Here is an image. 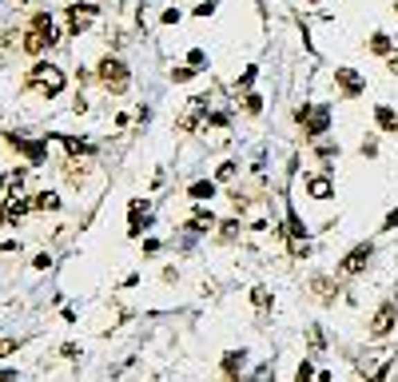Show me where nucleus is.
<instances>
[{"instance_id": "32", "label": "nucleus", "mask_w": 398, "mask_h": 382, "mask_svg": "<svg viewBox=\"0 0 398 382\" xmlns=\"http://www.w3.org/2000/svg\"><path fill=\"white\" fill-rule=\"evenodd\" d=\"M390 370H395V363H382V366H379V370H374V374H370L366 382H390Z\"/></svg>"}, {"instance_id": "18", "label": "nucleus", "mask_w": 398, "mask_h": 382, "mask_svg": "<svg viewBox=\"0 0 398 382\" xmlns=\"http://www.w3.org/2000/svg\"><path fill=\"white\" fill-rule=\"evenodd\" d=\"M311 291H315L318 302H334V299H338V283H334L331 275H315V279H311Z\"/></svg>"}, {"instance_id": "40", "label": "nucleus", "mask_w": 398, "mask_h": 382, "mask_svg": "<svg viewBox=\"0 0 398 382\" xmlns=\"http://www.w3.org/2000/svg\"><path fill=\"white\" fill-rule=\"evenodd\" d=\"M159 247H163V243H159V239H143V251H147V255H156Z\"/></svg>"}, {"instance_id": "7", "label": "nucleus", "mask_w": 398, "mask_h": 382, "mask_svg": "<svg viewBox=\"0 0 398 382\" xmlns=\"http://www.w3.org/2000/svg\"><path fill=\"white\" fill-rule=\"evenodd\" d=\"M395 327H398V302L395 299H386V302H379L374 307V315H370V327H366V338H386V334H395Z\"/></svg>"}, {"instance_id": "36", "label": "nucleus", "mask_w": 398, "mask_h": 382, "mask_svg": "<svg viewBox=\"0 0 398 382\" xmlns=\"http://www.w3.org/2000/svg\"><path fill=\"white\" fill-rule=\"evenodd\" d=\"M379 231H398V207L390 211V215H386V219H382V227H379Z\"/></svg>"}, {"instance_id": "12", "label": "nucleus", "mask_w": 398, "mask_h": 382, "mask_svg": "<svg viewBox=\"0 0 398 382\" xmlns=\"http://www.w3.org/2000/svg\"><path fill=\"white\" fill-rule=\"evenodd\" d=\"M211 227H219V219H215L203 203H195V211H191L188 223H183V231H188V235H207Z\"/></svg>"}, {"instance_id": "38", "label": "nucleus", "mask_w": 398, "mask_h": 382, "mask_svg": "<svg viewBox=\"0 0 398 382\" xmlns=\"http://www.w3.org/2000/svg\"><path fill=\"white\" fill-rule=\"evenodd\" d=\"M382 64H386V72H390V76H398V48H395V52H390Z\"/></svg>"}, {"instance_id": "6", "label": "nucleus", "mask_w": 398, "mask_h": 382, "mask_svg": "<svg viewBox=\"0 0 398 382\" xmlns=\"http://www.w3.org/2000/svg\"><path fill=\"white\" fill-rule=\"evenodd\" d=\"M334 92L338 100H363L366 96V76L350 64H334Z\"/></svg>"}, {"instance_id": "15", "label": "nucleus", "mask_w": 398, "mask_h": 382, "mask_svg": "<svg viewBox=\"0 0 398 382\" xmlns=\"http://www.w3.org/2000/svg\"><path fill=\"white\" fill-rule=\"evenodd\" d=\"M395 48H398L395 36H390V32H382V28H374V32H370V40H366V52H370V56H382V60H386Z\"/></svg>"}, {"instance_id": "29", "label": "nucleus", "mask_w": 398, "mask_h": 382, "mask_svg": "<svg viewBox=\"0 0 398 382\" xmlns=\"http://www.w3.org/2000/svg\"><path fill=\"white\" fill-rule=\"evenodd\" d=\"M295 382H315V366H311V358H302L299 370H295Z\"/></svg>"}, {"instance_id": "39", "label": "nucleus", "mask_w": 398, "mask_h": 382, "mask_svg": "<svg viewBox=\"0 0 398 382\" xmlns=\"http://www.w3.org/2000/svg\"><path fill=\"white\" fill-rule=\"evenodd\" d=\"M48 263H52V255H48V251H40V255H36V259H32V267H36V271H44Z\"/></svg>"}, {"instance_id": "3", "label": "nucleus", "mask_w": 398, "mask_h": 382, "mask_svg": "<svg viewBox=\"0 0 398 382\" xmlns=\"http://www.w3.org/2000/svg\"><path fill=\"white\" fill-rule=\"evenodd\" d=\"M96 84H100L108 96H124L127 88H132V68H127L120 56H111L108 52V56L96 60Z\"/></svg>"}, {"instance_id": "45", "label": "nucleus", "mask_w": 398, "mask_h": 382, "mask_svg": "<svg viewBox=\"0 0 398 382\" xmlns=\"http://www.w3.org/2000/svg\"><path fill=\"white\" fill-rule=\"evenodd\" d=\"M311 4H323V0H311Z\"/></svg>"}, {"instance_id": "1", "label": "nucleus", "mask_w": 398, "mask_h": 382, "mask_svg": "<svg viewBox=\"0 0 398 382\" xmlns=\"http://www.w3.org/2000/svg\"><path fill=\"white\" fill-rule=\"evenodd\" d=\"M295 127L302 131L307 143L323 140V136H331V127H334V108L327 100H302L295 108Z\"/></svg>"}, {"instance_id": "41", "label": "nucleus", "mask_w": 398, "mask_h": 382, "mask_svg": "<svg viewBox=\"0 0 398 382\" xmlns=\"http://www.w3.org/2000/svg\"><path fill=\"white\" fill-rule=\"evenodd\" d=\"M0 382H20V374L16 370H0Z\"/></svg>"}, {"instance_id": "23", "label": "nucleus", "mask_w": 398, "mask_h": 382, "mask_svg": "<svg viewBox=\"0 0 398 382\" xmlns=\"http://www.w3.org/2000/svg\"><path fill=\"white\" fill-rule=\"evenodd\" d=\"M243 231V223H239V215H231V219H219V239L223 243H231V239Z\"/></svg>"}, {"instance_id": "37", "label": "nucleus", "mask_w": 398, "mask_h": 382, "mask_svg": "<svg viewBox=\"0 0 398 382\" xmlns=\"http://www.w3.org/2000/svg\"><path fill=\"white\" fill-rule=\"evenodd\" d=\"M60 358H68V363H72V358H80V347H72V343H64V347H60Z\"/></svg>"}, {"instance_id": "30", "label": "nucleus", "mask_w": 398, "mask_h": 382, "mask_svg": "<svg viewBox=\"0 0 398 382\" xmlns=\"http://www.w3.org/2000/svg\"><path fill=\"white\" fill-rule=\"evenodd\" d=\"M271 379H275V363H263V366L251 374V382H271Z\"/></svg>"}, {"instance_id": "26", "label": "nucleus", "mask_w": 398, "mask_h": 382, "mask_svg": "<svg viewBox=\"0 0 398 382\" xmlns=\"http://www.w3.org/2000/svg\"><path fill=\"white\" fill-rule=\"evenodd\" d=\"M359 156H363V159H379V140H374V136H366V140L359 143Z\"/></svg>"}, {"instance_id": "34", "label": "nucleus", "mask_w": 398, "mask_h": 382, "mask_svg": "<svg viewBox=\"0 0 398 382\" xmlns=\"http://www.w3.org/2000/svg\"><path fill=\"white\" fill-rule=\"evenodd\" d=\"M307 334H311V347H315V350H323V343H327V334H323V327H311Z\"/></svg>"}, {"instance_id": "14", "label": "nucleus", "mask_w": 398, "mask_h": 382, "mask_svg": "<svg viewBox=\"0 0 398 382\" xmlns=\"http://www.w3.org/2000/svg\"><path fill=\"white\" fill-rule=\"evenodd\" d=\"M219 370H223V379L227 382H235L243 370H247V350H227L223 354V363H219Z\"/></svg>"}, {"instance_id": "8", "label": "nucleus", "mask_w": 398, "mask_h": 382, "mask_svg": "<svg viewBox=\"0 0 398 382\" xmlns=\"http://www.w3.org/2000/svg\"><path fill=\"white\" fill-rule=\"evenodd\" d=\"M370 259H374V243L366 239V243H354L343 259H338V275L343 279H354V275H363L366 267H370Z\"/></svg>"}, {"instance_id": "2", "label": "nucleus", "mask_w": 398, "mask_h": 382, "mask_svg": "<svg viewBox=\"0 0 398 382\" xmlns=\"http://www.w3.org/2000/svg\"><path fill=\"white\" fill-rule=\"evenodd\" d=\"M56 44H60V32H56L52 12H48V8H36V12H32V20H28V28H24L20 48H24L28 56H44V52H52Z\"/></svg>"}, {"instance_id": "21", "label": "nucleus", "mask_w": 398, "mask_h": 382, "mask_svg": "<svg viewBox=\"0 0 398 382\" xmlns=\"http://www.w3.org/2000/svg\"><path fill=\"white\" fill-rule=\"evenodd\" d=\"M239 108H243V116H251V120H259L267 104H263V96H259V92H243V100H239Z\"/></svg>"}, {"instance_id": "4", "label": "nucleus", "mask_w": 398, "mask_h": 382, "mask_svg": "<svg viewBox=\"0 0 398 382\" xmlns=\"http://www.w3.org/2000/svg\"><path fill=\"white\" fill-rule=\"evenodd\" d=\"M24 84H28L32 92H40V96H48V100H52V96H60V92H64V84H68V80H64V68H60V64L36 60V64L28 68Z\"/></svg>"}, {"instance_id": "17", "label": "nucleus", "mask_w": 398, "mask_h": 382, "mask_svg": "<svg viewBox=\"0 0 398 382\" xmlns=\"http://www.w3.org/2000/svg\"><path fill=\"white\" fill-rule=\"evenodd\" d=\"M215 195H219V183H215V179H195V183H188L191 203H211Z\"/></svg>"}, {"instance_id": "33", "label": "nucleus", "mask_w": 398, "mask_h": 382, "mask_svg": "<svg viewBox=\"0 0 398 382\" xmlns=\"http://www.w3.org/2000/svg\"><path fill=\"white\" fill-rule=\"evenodd\" d=\"M16 350H20V338H0V358H8Z\"/></svg>"}, {"instance_id": "25", "label": "nucleus", "mask_w": 398, "mask_h": 382, "mask_svg": "<svg viewBox=\"0 0 398 382\" xmlns=\"http://www.w3.org/2000/svg\"><path fill=\"white\" fill-rule=\"evenodd\" d=\"M195 76H199V72H195L191 64H175L172 68V84H188V80H195Z\"/></svg>"}, {"instance_id": "31", "label": "nucleus", "mask_w": 398, "mask_h": 382, "mask_svg": "<svg viewBox=\"0 0 398 382\" xmlns=\"http://www.w3.org/2000/svg\"><path fill=\"white\" fill-rule=\"evenodd\" d=\"M179 20H183V12H179V8H163V12H159V24H168V28H172V24H179Z\"/></svg>"}, {"instance_id": "16", "label": "nucleus", "mask_w": 398, "mask_h": 382, "mask_svg": "<svg viewBox=\"0 0 398 382\" xmlns=\"http://www.w3.org/2000/svg\"><path fill=\"white\" fill-rule=\"evenodd\" d=\"M374 127L382 136H398V111L390 104H374Z\"/></svg>"}, {"instance_id": "43", "label": "nucleus", "mask_w": 398, "mask_h": 382, "mask_svg": "<svg viewBox=\"0 0 398 382\" xmlns=\"http://www.w3.org/2000/svg\"><path fill=\"white\" fill-rule=\"evenodd\" d=\"M4 223H8V215H4V207H0V227H4Z\"/></svg>"}, {"instance_id": "5", "label": "nucleus", "mask_w": 398, "mask_h": 382, "mask_svg": "<svg viewBox=\"0 0 398 382\" xmlns=\"http://www.w3.org/2000/svg\"><path fill=\"white\" fill-rule=\"evenodd\" d=\"M207 111H211V92H195V96H188L183 111L175 116V127H179L183 136H191V131H199V127H203Z\"/></svg>"}, {"instance_id": "35", "label": "nucleus", "mask_w": 398, "mask_h": 382, "mask_svg": "<svg viewBox=\"0 0 398 382\" xmlns=\"http://www.w3.org/2000/svg\"><path fill=\"white\" fill-rule=\"evenodd\" d=\"M215 4H219V0H199V4H195V16H211Z\"/></svg>"}, {"instance_id": "46", "label": "nucleus", "mask_w": 398, "mask_h": 382, "mask_svg": "<svg viewBox=\"0 0 398 382\" xmlns=\"http://www.w3.org/2000/svg\"><path fill=\"white\" fill-rule=\"evenodd\" d=\"M390 382H398V374H395V379H390Z\"/></svg>"}, {"instance_id": "28", "label": "nucleus", "mask_w": 398, "mask_h": 382, "mask_svg": "<svg viewBox=\"0 0 398 382\" xmlns=\"http://www.w3.org/2000/svg\"><path fill=\"white\" fill-rule=\"evenodd\" d=\"M251 302L259 307V311H267L271 307V295H267V286H251Z\"/></svg>"}, {"instance_id": "44", "label": "nucleus", "mask_w": 398, "mask_h": 382, "mask_svg": "<svg viewBox=\"0 0 398 382\" xmlns=\"http://www.w3.org/2000/svg\"><path fill=\"white\" fill-rule=\"evenodd\" d=\"M395 16H398V0H395Z\"/></svg>"}, {"instance_id": "9", "label": "nucleus", "mask_w": 398, "mask_h": 382, "mask_svg": "<svg viewBox=\"0 0 398 382\" xmlns=\"http://www.w3.org/2000/svg\"><path fill=\"white\" fill-rule=\"evenodd\" d=\"M100 16V4H68V36H84Z\"/></svg>"}, {"instance_id": "11", "label": "nucleus", "mask_w": 398, "mask_h": 382, "mask_svg": "<svg viewBox=\"0 0 398 382\" xmlns=\"http://www.w3.org/2000/svg\"><path fill=\"white\" fill-rule=\"evenodd\" d=\"M8 143L28 159V167H40V163L48 159V143L44 140H20V136H8Z\"/></svg>"}, {"instance_id": "10", "label": "nucleus", "mask_w": 398, "mask_h": 382, "mask_svg": "<svg viewBox=\"0 0 398 382\" xmlns=\"http://www.w3.org/2000/svg\"><path fill=\"white\" fill-rule=\"evenodd\" d=\"M302 191H307L311 199H318V203H327V199H334V179H331V172L302 175Z\"/></svg>"}, {"instance_id": "22", "label": "nucleus", "mask_w": 398, "mask_h": 382, "mask_svg": "<svg viewBox=\"0 0 398 382\" xmlns=\"http://www.w3.org/2000/svg\"><path fill=\"white\" fill-rule=\"evenodd\" d=\"M60 207V195L56 191H36L32 195V211H56Z\"/></svg>"}, {"instance_id": "19", "label": "nucleus", "mask_w": 398, "mask_h": 382, "mask_svg": "<svg viewBox=\"0 0 398 382\" xmlns=\"http://www.w3.org/2000/svg\"><path fill=\"white\" fill-rule=\"evenodd\" d=\"M255 80H259V64H247V68H243V72L235 76V84H231V92H235V96L251 92V88H255Z\"/></svg>"}, {"instance_id": "24", "label": "nucleus", "mask_w": 398, "mask_h": 382, "mask_svg": "<svg viewBox=\"0 0 398 382\" xmlns=\"http://www.w3.org/2000/svg\"><path fill=\"white\" fill-rule=\"evenodd\" d=\"M239 172V159H223L219 167H215V183H231Z\"/></svg>"}, {"instance_id": "20", "label": "nucleus", "mask_w": 398, "mask_h": 382, "mask_svg": "<svg viewBox=\"0 0 398 382\" xmlns=\"http://www.w3.org/2000/svg\"><path fill=\"white\" fill-rule=\"evenodd\" d=\"M60 143L68 147V156L80 159V156H96V143L92 140H76V136H60Z\"/></svg>"}, {"instance_id": "27", "label": "nucleus", "mask_w": 398, "mask_h": 382, "mask_svg": "<svg viewBox=\"0 0 398 382\" xmlns=\"http://www.w3.org/2000/svg\"><path fill=\"white\" fill-rule=\"evenodd\" d=\"M188 64L195 68V72H203V68H207V52H203V48H191V52H188Z\"/></svg>"}, {"instance_id": "13", "label": "nucleus", "mask_w": 398, "mask_h": 382, "mask_svg": "<svg viewBox=\"0 0 398 382\" xmlns=\"http://www.w3.org/2000/svg\"><path fill=\"white\" fill-rule=\"evenodd\" d=\"M311 152H315V159L327 167V172H331L334 159L343 156V147H338V140H334V136H323V140H315V143H311Z\"/></svg>"}, {"instance_id": "42", "label": "nucleus", "mask_w": 398, "mask_h": 382, "mask_svg": "<svg viewBox=\"0 0 398 382\" xmlns=\"http://www.w3.org/2000/svg\"><path fill=\"white\" fill-rule=\"evenodd\" d=\"M4 191H8V175H0V199H4Z\"/></svg>"}]
</instances>
